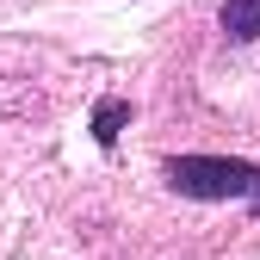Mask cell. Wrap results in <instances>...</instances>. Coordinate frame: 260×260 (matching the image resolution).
<instances>
[{
    "label": "cell",
    "instance_id": "1",
    "mask_svg": "<svg viewBox=\"0 0 260 260\" xmlns=\"http://www.w3.org/2000/svg\"><path fill=\"white\" fill-rule=\"evenodd\" d=\"M168 180L186 199H260V168L223 161V155H180L168 161Z\"/></svg>",
    "mask_w": 260,
    "mask_h": 260
},
{
    "label": "cell",
    "instance_id": "2",
    "mask_svg": "<svg viewBox=\"0 0 260 260\" xmlns=\"http://www.w3.org/2000/svg\"><path fill=\"white\" fill-rule=\"evenodd\" d=\"M223 31L230 38H260V0H223Z\"/></svg>",
    "mask_w": 260,
    "mask_h": 260
},
{
    "label": "cell",
    "instance_id": "3",
    "mask_svg": "<svg viewBox=\"0 0 260 260\" xmlns=\"http://www.w3.org/2000/svg\"><path fill=\"white\" fill-rule=\"evenodd\" d=\"M118 124H124V106H100V118H93V137L112 143V137H118Z\"/></svg>",
    "mask_w": 260,
    "mask_h": 260
}]
</instances>
